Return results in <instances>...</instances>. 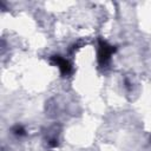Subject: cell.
Here are the masks:
<instances>
[{"instance_id": "6da1fadb", "label": "cell", "mask_w": 151, "mask_h": 151, "mask_svg": "<svg viewBox=\"0 0 151 151\" xmlns=\"http://www.w3.org/2000/svg\"><path fill=\"white\" fill-rule=\"evenodd\" d=\"M114 51H116V48L113 46L109 45L106 41L100 40L99 41V51H98V60H99L100 65H105Z\"/></svg>"}, {"instance_id": "7a4b0ae2", "label": "cell", "mask_w": 151, "mask_h": 151, "mask_svg": "<svg viewBox=\"0 0 151 151\" xmlns=\"http://www.w3.org/2000/svg\"><path fill=\"white\" fill-rule=\"evenodd\" d=\"M52 59H53V60L55 61V64L59 66V68H60V71H61L63 74H68V73L71 72V65L68 64V61H66L65 59L60 58L59 55H54Z\"/></svg>"}, {"instance_id": "3957f363", "label": "cell", "mask_w": 151, "mask_h": 151, "mask_svg": "<svg viewBox=\"0 0 151 151\" xmlns=\"http://www.w3.org/2000/svg\"><path fill=\"white\" fill-rule=\"evenodd\" d=\"M13 132H14V134H17V136H21V134H24L25 133V130L21 127V126H15V127H13Z\"/></svg>"}]
</instances>
